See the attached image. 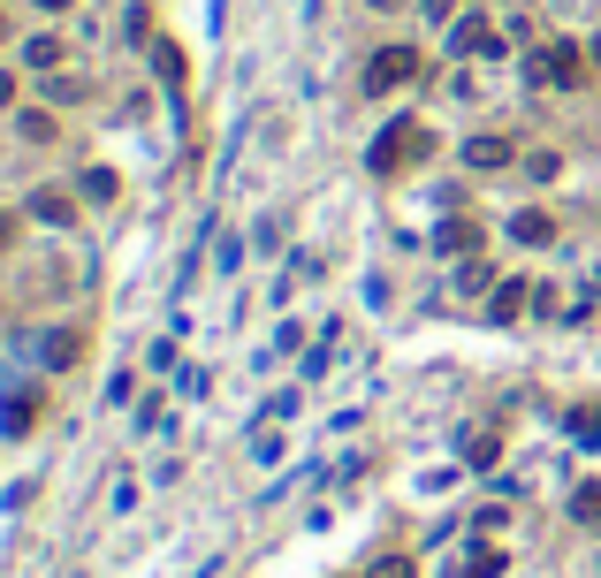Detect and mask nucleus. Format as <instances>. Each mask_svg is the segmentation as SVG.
Wrapping results in <instances>:
<instances>
[{"label":"nucleus","mask_w":601,"mask_h":578,"mask_svg":"<svg viewBox=\"0 0 601 578\" xmlns=\"http://www.w3.org/2000/svg\"><path fill=\"white\" fill-rule=\"evenodd\" d=\"M579 69H587V61H579V46H571V38H556V46H541V54L525 61L533 92H571V84H579Z\"/></svg>","instance_id":"nucleus-1"},{"label":"nucleus","mask_w":601,"mask_h":578,"mask_svg":"<svg viewBox=\"0 0 601 578\" xmlns=\"http://www.w3.org/2000/svg\"><path fill=\"white\" fill-rule=\"evenodd\" d=\"M419 144H427V130H419L412 115H396V123H389V130L373 138V152H366V160H373V175H396V167H404V160H412Z\"/></svg>","instance_id":"nucleus-2"},{"label":"nucleus","mask_w":601,"mask_h":578,"mask_svg":"<svg viewBox=\"0 0 601 578\" xmlns=\"http://www.w3.org/2000/svg\"><path fill=\"white\" fill-rule=\"evenodd\" d=\"M419 77V54L412 46H381L373 61H366V92H396V84H412Z\"/></svg>","instance_id":"nucleus-3"},{"label":"nucleus","mask_w":601,"mask_h":578,"mask_svg":"<svg viewBox=\"0 0 601 578\" xmlns=\"http://www.w3.org/2000/svg\"><path fill=\"white\" fill-rule=\"evenodd\" d=\"M450 46H456V54H502V38H495V23H487V15H464Z\"/></svg>","instance_id":"nucleus-4"},{"label":"nucleus","mask_w":601,"mask_h":578,"mask_svg":"<svg viewBox=\"0 0 601 578\" xmlns=\"http://www.w3.org/2000/svg\"><path fill=\"white\" fill-rule=\"evenodd\" d=\"M31 213H38V221H54V229H61V221H77V198H69V190H54V183H46V190H31Z\"/></svg>","instance_id":"nucleus-5"},{"label":"nucleus","mask_w":601,"mask_h":578,"mask_svg":"<svg viewBox=\"0 0 601 578\" xmlns=\"http://www.w3.org/2000/svg\"><path fill=\"white\" fill-rule=\"evenodd\" d=\"M510 236H518L525 252H541V244H556V213H518V221H510Z\"/></svg>","instance_id":"nucleus-6"},{"label":"nucleus","mask_w":601,"mask_h":578,"mask_svg":"<svg viewBox=\"0 0 601 578\" xmlns=\"http://www.w3.org/2000/svg\"><path fill=\"white\" fill-rule=\"evenodd\" d=\"M464 167H479V175L487 167H510V138H472L464 144Z\"/></svg>","instance_id":"nucleus-7"},{"label":"nucleus","mask_w":601,"mask_h":578,"mask_svg":"<svg viewBox=\"0 0 601 578\" xmlns=\"http://www.w3.org/2000/svg\"><path fill=\"white\" fill-rule=\"evenodd\" d=\"M435 252H442V259H464V252H479V221H450V229L435 236Z\"/></svg>","instance_id":"nucleus-8"},{"label":"nucleus","mask_w":601,"mask_h":578,"mask_svg":"<svg viewBox=\"0 0 601 578\" xmlns=\"http://www.w3.org/2000/svg\"><path fill=\"white\" fill-rule=\"evenodd\" d=\"M152 69H160V84H183V77H190V61H183L175 38H152Z\"/></svg>","instance_id":"nucleus-9"},{"label":"nucleus","mask_w":601,"mask_h":578,"mask_svg":"<svg viewBox=\"0 0 601 578\" xmlns=\"http://www.w3.org/2000/svg\"><path fill=\"white\" fill-rule=\"evenodd\" d=\"M77 358H84V335H77V327H61V335L46 343V366H77Z\"/></svg>","instance_id":"nucleus-10"},{"label":"nucleus","mask_w":601,"mask_h":578,"mask_svg":"<svg viewBox=\"0 0 601 578\" xmlns=\"http://www.w3.org/2000/svg\"><path fill=\"white\" fill-rule=\"evenodd\" d=\"M571 518H579V525H594V533H601V479H587V487L571 495Z\"/></svg>","instance_id":"nucleus-11"},{"label":"nucleus","mask_w":601,"mask_h":578,"mask_svg":"<svg viewBox=\"0 0 601 578\" xmlns=\"http://www.w3.org/2000/svg\"><path fill=\"white\" fill-rule=\"evenodd\" d=\"M487 312H495V320H518V312H525V282L510 275V282L495 289V304H487Z\"/></svg>","instance_id":"nucleus-12"},{"label":"nucleus","mask_w":601,"mask_h":578,"mask_svg":"<svg viewBox=\"0 0 601 578\" xmlns=\"http://www.w3.org/2000/svg\"><path fill=\"white\" fill-rule=\"evenodd\" d=\"M564 427H571V441H601V404H579Z\"/></svg>","instance_id":"nucleus-13"},{"label":"nucleus","mask_w":601,"mask_h":578,"mask_svg":"<svg viewBox=\"0 0 601 578\" xmlns=\"http://www.w3.org/2000/svg\"><path fill=\"white\" fill-rule=\"evenodd\" d=\"M464 578H502V548H472L464 556Z\"/></svg>","instance_id":"nucleus-14"},{"label":"nucleus","mask_w":601,"mask_h":578,"mask_svg":"<svg viewBox=\"0 0 601 578\" xmlns=\"http://www.w3.org/2000/svg\"><path fill=\"white\" fill-rule=\"evenodd\" d=\"M23 61H31V69H54V61H61V38H46V31H38V38L23 46Z\"/></svg>","instance_id":"nucleus-15"},{"label":"nucleus","mask_w":601,"mask_h":578,"mask_svg":"<svg viewBox=\"0 0 601 578\" xmlns=\"http://www.w3.org/2000/svg\"><path fill=\"white\" fill-rule=\"evenodd\" d=\"M15 130H23L31 144H54V115H38V107H31V115H15Z\"/></svg>","instance_id":"nucleus-16"},{"label":"nucleus","mask_w":601,"mask_h":578,"mask_svg":"<svg viewBox=\"0 0 601 578\" xmlns=\"http://www.w3.org/2000/svg\"><path fill=\"white\" fill-rule=\"evenodd\" d=\"M115 190H123V183H115V167H92V175H84V198H100V206H107Z\"/></svg>","instance_id":"nucleus-17"},{"label":"nucleus","mask_w":601,"mask_h":578,"mask_svg":"<svg viewBox=\"0 0 601 578\" xmlns=\"http://www.w3.org/2000/svg\"><path fill=\"white\" fill-rule=\"evenodd\" d=\"M31 412H38V404H31V396H15V404H0V427L23 434V427H31Z\"/></svg>","instance_id":"nucleus-18"},{"label":"nucleus","mask_w":601,"mask_h":578,"mask_svg":"<svg viewBox=\"0 0 601 578\" xmlns=\"http://www.w3.org/2000/svg\"><path fill=\"white\" fill-rule=\"evenodd\" d=\"M0 107H15V77L8 69H0Z\"/></svg>","instance_id":"nucleus-19"},{"label":"nucleus","mask_w":601,"mask_h":578,"mask_svg":"<svg viewBox=\"0 0 601 578\" xmlns=\"http://www.w3.org/2000/svg\"><path fill=\"white\" fill-rule=\"evenodd\" d=\"M8 244H15V221H8V213H0V252H8Z\"/></svg>","instance_id":"nucleus-20"},{"label":"nucleus","mask_w":601,"mask_h":578,"mask_svg":"<svg viewBox=\"0 0 601 578\" xmlns=\"http://www.w3.org/2000/svg\"><path fill=\"white\" fill-rule=\"evenodd\" d=\"M38 8H46V15H61V8H77V0H38Z\"/></svg>","instance_id":"nucleus-21"},{"label":"nucleus","mask_w":601,"mask_h":578,"mask_svg":"<svg viewBox=\"0 0 601 578\" xmlns=\"http://www.w3.org/2000/svg\"><path fill=\"white\" fill-rule=\"evenodd\" d=\"M450 8H456V0H427V15H450Z\"/></svg>","instance_id":"nucleus-22"},{"label":"nucleus","mask_w":601,"mask_h":578,"mask_svg":"<svg viewBox=\"0 0 601 578\" xmlns=\"http://www.w3.org/2000/svg\"><path fill=\"white\" fill-rule=\"evenodd\" d=\"M381 578H412V564H389V571H381Z\"/></svg>","instance_id":"nucleus-23"},{"label":"nucleus","mask_w":601,"mask_h":578,"mask_svg":"<svg viewBox=\"0 0 601 578\" xmlns=\"http://www.w3.org/2000/svg\"><path fill=\"white\" fill-rule=\"evenodd\" d=\"M373 8H396V0H373Z\"/></svg>","instance_id":"nucleus-24"},{"label":"nucleus","mask_w":601,"mask_h":578,"mask_svg":"<svg viewBox=\"0 0 601 578\" xmlns=\"http://www.w3.org/2000/svg\"><path fill=\"white\" fill-rule=\"evenodd\" d=\"M0 38H8V23H0Z\"/></svg>","instance_id":"nucleus-25"},{"label":"nucleus","mask_w":601,"mask_h":578,"mask_svg":"<svg viewBox=\"0 0 601 578\" xmlns=\"http://www.w3.org/2000/svg\"><path fill=\"white\" fill-rule=\"evenodd\" d=\"M594 61H601V46H594Z\"/></svg>","instance_id":"nucleus-26"}]
</instances>
